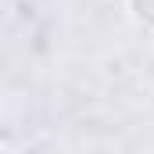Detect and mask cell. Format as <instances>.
<instances>
[{
    "mask_svg": "<svg viewBox=\"0 0 154 154\" xmlns=\"http://www.w3.org/2000/svg\"><path fill=\"white\" fill-rule=\"evenodd\" d=\"M125 11L140 29H154V0H125Z\"/></svg>",
    "mask_w": 154,
    "mask_h": 154,
    "instance_id": "1",
    "label": "cell"
},
{
    "mask_svg": "<svg viewBox=\"0 0 154 154\" xmlns=\"http://www.w3.org/2000/svg\"><path fill=\"white\" fill-rule=\"evenodd\" d=\"M0 154H7V151H4V147H0Z\"/></svg>",
    "mask_w": 154,
    "mask_h": 154,
    "instance_id": "2",
    "label": "cell"
}]
</instances>
